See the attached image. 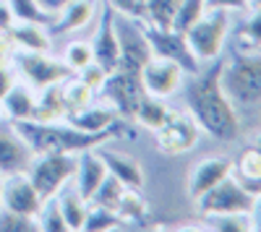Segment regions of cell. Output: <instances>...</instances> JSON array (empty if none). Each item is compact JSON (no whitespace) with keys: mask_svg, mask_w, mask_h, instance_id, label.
Listing matches in <instances>:
<instances>
[{"mask_svg":"<svg viewBox=\"0 0 261 232\" xmlns=\"http://www.w3.org/2000/svg\"><path fill=\"white\" fill-rule=\"evenodd\" d=\"M37 229H42V232H65L68 229V224H65V219L60 214V206H58L55 196L42 201V209L37 214Z\"/></svg>","mask_w":261,"mask_h":232,"instance_id":"36","label":"cell"},{"mask_svg":"<svg viewBox=\"0 0 261 232\" xmlns=\"http://www.w3.org/2000/svg\"><path fill=\"white\" fill-rule=\"evenodd\" d=\"M11 68L16 73V78H21L24 83L34 92H42L47 86H55V83H63L68 76H73L68 71L63 60L53 57L50 52H29V50H16Z\"/></svg>","mask_w":261,"mask_h":232,"instance_id":"5","label":"cell"},{"mask_svg":"<svg viewBox=\"0 0 261 232\" xmlns=\"http://www.w3.org/2000/svg\"><path fill=\"white\" fill-rule=\"evenodd\" d=\"M222 66L225 57H217L206 66H201L196 73H188L183 81V97L186 110L199 123V128L220 141H235L241 133V120L238 110L230 102V97L222 89Z\"/></svg>","mask_w":261,"mask_h":232,"instance_id":"1","label":"cell"},{"mask_svg":"<svg viewBox=\"0 0 261 232\" xmlns=\"http://www.w3.org/2000/svg\"><path fill=\"white\" fill-rule=\"evenodd\" d=\"M34 152L16 131V125L6 118H0V175H13V172H27Z\"/></svg>","mask_w":261,"mask_h":232,"instance_id":"15","label":"cell"},{"mask_svg":"<svg viewBox=\"0 0 261 232\" xmlns=\"http://www.w3.org/2000/svg\"><path fill=\"white\" fill-rule=\"evenodd\" d=\"M206 6L209 8H225L230 13H246L248 11V0H206Z\"/></svg>","mask_w":261,"mask_h":232,"instance_id":"41","label":"cell"},{"mask_svg":"<svg viewBox=\"0 0 261 232\" xmlns=\"http://www.w3.org/2000/svg\"><path fill=\"white\" fill-rule=\"evenodd\" d=\"M227 175H232V159H227V157H206V159H201L188 175V185H186L188 198L199 201L209 188H214Z\"/></svg>","mask_w":261,"mask_h":232,"instance_id":"16","label":"cell"},{"mask_svg":"<svg viewBox=\"0 0 261 232\" xmlns=\"http://www.w3.org/2000/svg\"><path fill=\"white\" fill-rule=\"evenodd\" d=\"M0 185H3V175H0Z\"/></svg>","mask_w":261,"mask_h":232,"instance_id":"48","label":"cell"},{"mask_svg":"<svg viewBox=\"0 0 261 232\" xmlns=\"http://www.w3.org/2000/svg\"><path fill=\"white\" fill-rule=\"evenodd\" d=\"M149 212V204L146 198L141 196L139 188H125L123 196H120V204H118V214L123 217V222H141Z\"/></svg>","mask_w":261,"mask_h":232,"instance_id":"31","label":"cell"},{"mask_svg":"<svg viewBox=\"0 0 261 232\" xmlns=\"http://www.w3.org/2000/svg\"><path fill=\"white\" fill-rule=\"evenodd\" d=\"M186 76L188 73L183 66H178L175 60H165V57H151L141 68L144 92L157 99H170L172 94H178Z\"/></svg>","mask_w":261,"mask_h":232,"instance_id":"12","label":"cell"},{"mask_svg":"<svg viewBox=\"0 0 261 232\" xmlns=\"http://www.w3.org/2000/svg\"><path fill=\"white\" fill-rule=\"evenodd\" d=\"M248 8H261V0H248Z\"/></svg>","mask_w":261,"mask_h":232,"instance_id":"46","label":"cell"},{"mask_svg":"<svg viewBox=\"0 0 261 232\" xmlns=\"http://www.w3.org/2000/svg\"><path fill=\"white\" fill-rule=\"evenodd\" d=\"M232 29V13L225 8H209L196 24L186 32V42L193 52V57L206 66V63L222 57L227 37Z\"/></svg>","mask_w":261,"mask_h":232,"instance_id":"4","label":"cell"},{"mask_svg":"<svg viewBox=\"0 0 261 232\" xmlns=\"http://www.w3.org/2000/svg\"><path fill=\"white\" fill-rule=\"evenodd\" d=\"M92 42V52H94V63L110 73L120 66V47H118V34H115V11L110 6L99 8V18H97V29Z\"/></svg>","mask_w":261,"mask_h":232,"instance_id":"14","label":"cell"},{"mask_svg":"<svg viewBox=\"0 0 261 232\" xmlns=\"http://www.w3.org/2000/svg\"><path fill=\"white\" fill-rule=\"evenodd\" d=\"M55 201L60 206V214H63L65 224H68V229H81L84 217H86V212H89V201L79 193V188L73 185V180L65 183L55 193Z\"/></svg>","mask_w":261,"mask_h":232,"instance_id":"23","label":"cell"},{"mask_svg":"<svg viewBox=\"0 0 261 232\" xmlns=\"http://www.w3.org/2000/svg\"><path fill=\"white\" fill-rule=\"evenodd\" d=\"M253 229H261V196H258V201H256V206H253Z\"/></svg>","mask_w":261,"mask_h":232,"instance_id":"45","label":"cell"},{"mask_svg":"<svg viewBox=\"0 0 261 232\" xmlns=\"http://www.w3.org/2000/svg\"><path fill=\"white\" fill-rule=\"evenodd\" d=\"M65 66H68L71 73H79L84 66H89V63L94 60V52H92V42L89 39H73L65 45L63 50V57H60Z\"/></svg>","mask_w":261,"mask_h":232,"instance_id":"33","label":"cell"},{"mask_svg":"<svg viewBox=\"0 0 261 232\" xmlns=\"http://www.w3.org/2000/svg\"><path fill=\"white\" fill-rule=\"evenodd\" d=\"M256 201L258 198L251 191H246L241 180L235 175H227L214 188H209L196 204H199L204 217H214V214H253Z\"/></svg>","mask_w":261,"mask_h":232,"instance_id":"7","label":"cell"},{"mask_svg":"<svg viewBox=\"0 0 261 232\" xmlns=\"http://www.w3.org/2000/svg\"><path fill=\"white\" fill-rule=\"evenodd\" d=\"M71 125H76V128L86 131V133H99V131H107L110 125H115L120 120V115L110 107V104H86L84 110L73 112L65 118Z\"/></svg>","mask_w":261,"mask_h":232,"instance_id":"22","label":"cell"},{"mask_svg":"<svg viewBox=\"0 0 261 232\" xmlns=\"http://www.w3.org/2000/svg\"><path fill=\"white\" fill-rule=\"evenodd\" d=\"M123 224H125V222H123V217H120L118 212L89 204V212H86V217H84L81 229H84V232H110V229H118V227H123Z\"/></svg>","mask_w":261,"mask_h":232,"instance_id":"30","label":"cell"},{"mask_svg":"<svg viewBox=\"0 0 261 232\" xmlns=\"http://www.w3.org/2000/svg\"><path fill=\"white\" fill-rule=\"evenodd\" d=\"M63 83H55V86H47L37 92V110L32 120L39 123H55V120H65L68 118V110H65V102H63Z\"/></svg>","mask_w":261,"mask_h":232,"instance_id":"25","label":"cell"},{"mask_svg":"<svg viewBox=\"0 0 261 232\" xmlns=\"http://www.w3.org/2000/svg\"><path fill=\"white\" fill-rule=\"evenodd\" d=\"M97 152H99V157L105 162L107 175H113L125 188H139V191L144 188V170H141V164L134 157L113 152V149H97Z\"/></svg>","mask_w":261,"mask_h":232,"instance_id":"20","label":"cell"},{"mask_svg":"<svg viewBox=\"0 0 261 232\" xmlns=\"http://www.w3.org/2000/svg\"><path fill=\"white\" fill-rule=\"evenodd\" d=\"M37 110V92L24 81H16L0 99V112L6 120H32Z\"/></svg>","mask_w":261,"mask_h":232,"instance_id":"19","label":"cell"},{"mask_svg":"<svg viewBox=\"0 0 261 232\" xmlns=\"http://www.w3.org/2000/svg\"><path fill=\"white\" fill-rule=\"evenodd\" d=\"M206 224L217 232H248L253 229V217L251 214H214V217H206Z\"/></svg>","mask_w":261,"mask_h":232,"instance_id":"37","label":"cell"},{"mask_svg":"<svg viewBox=\"0 0 261 232\" xmlns=\"http://www.w3.org/2000/svg\"><path fill=\"white\" fill-rule=\"evenodd\" d=\"M253 146H256V149L261 152V133H258V138H256V143H253Z\"/></svg>","mask_w":261,"mask_h":232,"instance_id":"47","label":"cell"},{"mask_svg":"<svg viewBox=\"0 0 261 232\" xmlns=\"http://www.w3.org/2000/svg\"><path fill=\"white\" fill-rule=\"evenodd\" d=\"M206 11H209L206 0H180V6H178V11H175V18H172V26H170V29L186 34Z\"/></svg>","mask_w":261,"mask_h":232,"instance_id":"32","label":"cell"},{"mask_svg":"<svg viewBox=\"0 0 261 232\" xmlns=\"http://www.w3.org/2000/svg\"><path fill=\"white\" fill-rule=\"evenodd\" d=\"M125 191V185L118 183L113 175H105V180L97 185V191L92 193L89 204L94 206H105V209H113V212H118V204H120V196Z\"/></svg>","mask_w":261,"mask_h":232,"instance_id":"34","label":"cell"},{"mask_svg":"<svg viewBox=\"0 0 261 232\" xmlns=\"http://www.w3.org/2000/svg\"><path fill=\"white\" fill-rule=\"evenodd\" d=\"M115 13L120 16H130V18H144V0H105Z\"/></svg>","mask_w":261,"mask_h":232,"instance_id":"40","label":"cell"},{"mask_svg":"<svg viewBox=\"0 0 261 232\" xmlns=\"http://www.w3.org/2000/svg\"><path fill=\"white\" fill-rule=\"evenodd\" d=\"M13 125H16V131L24 136V141L29 143V149L34 154H47V152L81 154V152H89V149H99L102 143L113 141V138L134 136L128 131V123L123 118L115 125H110L107 131H99V133H86V131L76 128V125H71L68 120H55V123L16 120Z\"/></svg>","mask_w":261,"mask_h":232,"instance_id":"2","label":"cell"},{"mask_svg":"<svg viewBox=\"0 0 261 232\" xmlns=\"http://www.w3.org/2000/svg\"><path fill=\"white\" fill-rule=\"evenodd\" d=\"M107 170H105V162L99 157L97 149L89 152H81L76 154V172H73V185L79 188V193L89 201L92 193L97 191V185L105 180Z\"/></svg>","mask_w":261,"mask_h":232,"instance_id":"18","label":"cell"},{"mask_svg":"<svg viewBox=\"0 0 261 232\" xmlns=\"http://www.w3.org/2000/svg\"><path fill=\"white\" fill-rule=\"evenodd\" d=\"M16 81L18 78H16V73H13V68L8 66V63H6V66H0V99L6 97V92L13 86Z\"/></svg>","mask_w":261,"mask_h":232,"instance_id":"42","label":"cell"},{"mask_svg":"<svg viewBox=\"0 0 261 232\" xmlns=\"http://www.w3.org/2000/svg\"><path fill=\"white\" fill-rule=\"evenodd\" d=\"M220 81L232 104L261 107V50H246L225 60Z\"/></svg>","mask_w":261,"mask_h":232,"instance_id":"3","label":"cell"},{"mask_svg":"<svg viewBox=\"0 0 261 232\" xmlns=\"http://www.w3.org/2000/svg\"><path fill=\"white\" fill-rule=\"evenodd\" d=\"M144 26V37L151 47V55L154 57H165V60H175L178 66L186 68V73H196L201 68V63L193 57L188 42H186V34L175 32V29H160V26H149L141 21Z\"/></svg>","mask_w":261,"mask_h":232,"instance_id":"11","label":"cell"},{"mask_svg":"<svg viewBox=\"0 0 261 232\" xmlns=\"http://www.w3.org/2000/svg\"><path fill=\"white\" fill-rule=\"evenodd\" d=\"M37 3H39L42 8H45L47 13H55V16H58V11H60L63 6H68L71 0H37Z\"/></svg>","mask_w":261,"mask_h":232,"instance_id":"44","label":"cell"},{"mask_svg":"<svg viewBox=\"0 0 261 232\" xmlns=\"http://www.w3.org/2000/svg\"><path fill=\"white\" fill-rule=\"evenodd\" d=\"M178 6H180V0H144V18L141 21L149 26L170 29Z\"/></svg>","mask_w":261,"mask_h":232,"instance_id":"28","label":"cell"},{"mask_svg":"<svg viewBox=\"0 0 261 232\" xmlns=\"http://www.w3.org/2000/svg\"><path fill=\"white\" fill-rule=\"evenodd\" d=\"M8 6L18 24H39L50 29V24L55 21V13H47L37 0H8Z\"/></svg>","mask_w":261,"mask_h":232,"instance_id":"29","label":"cell"},{"mask_svg":"<svg viewBox=\"0 0 261 232\" xmlns=\"http://www.w3.org/2000/svg\"><path fill=\"white\" fill-rule=\"evenodd\" d=\"M232 175L243 183L246 191H251L256 198L261 196V152L256 146H248V149L241 152L232 162Z\"/></svg>","mask_w":261,"mask_h":232,"instance_id":"24","label":"cell"},{"mask_svg":"<svg viewBox=\"0 0 261 232\" xmlns=\"http://www.w3.org/2000/svg\"><path fill=\"white\" fill-rule=\"evenodd\" d=\"M99 97L110 104L123 120H130L136 107H139V102L146 97L144 83H141V73L125 71V68L110 71L105 83H102V89H99Z\"/></svg>","mask_w":261,"mask_h":232,"instance_id":"8","label":"cell"},{"mask_svg":"<svg viewBox=\"0 0 261 232\" xmlns=\"http://www.w3.org/2000/svg\"><path fill=\"white\" fill-rule=\"evenodd\" d=\"M34 229H37V219L8 212V209L0 206V232H34Z\"/></svg>","mask_w":261,"mask_h":232,"instance_id":"38","label":"cell"},{"mask_svg":"<svg viewBox=\"0 0 261 232\" xmlns=\"http://www.w3.org/2000/svg\"><path fill=\"white\" fill-rule=\"evenodd\" d=\"M0 206L8 209V212L37 219L42 209V196L37 193V188L32 185L27 172H13L6 175L3 185H0Z\"/></svg>","mask_w":261,"mask_h":232,"instance_id":"13","label":"cell"},{"mask_svg":"<svg viewBox=\"0 0 261 232\" xmlns=\"http://www.w3.org/2000/svg\"><path fill=\"white\" fill-rule=\"evenodd\" d=\"M0 118H3V112H0Z\"/></svg>","mask_w":261,"mask_h":232,"instance_id":"49","label":"cell"},{"mask_svg":"<svg viewBox=\"0 0 261 232\" xmlns=\"http://www.w3.org/2000/svg\"><path fill=\"white\" fill-rule=\"evenodd\" d=\"M167 115H170V107L165 104V99H157V97H144L141 102H139V107H136V112H134V123H139L141 128H146V131H151L154 133L160 125L167 120Z\"/></svg>","mask_w":261,"mask_h":232,"instance_id":"26","label":"cell"},{"mask_svg":"<svg viewBox=\"0 0 261 232\" xmlns=\"http://www.w3.org/2000/svg\"><path fill=\"white\" fill-rule=\"evenodd\" d=\"M63 102H65V110H68V115H73V112H79V110H84L86 104H92L94 102V92L86 86V83L73 73V76H68L63 81Z\"/></svg>","mask_w":261,"mask_h":232,"instance_id":"27","label":"cell"},{"mask_svg":"<svg viewBox=\"0 0 261 232\" xmlns=\"http://www.w3.org/2000/svg\"><path fill=\"white\" fill-rule=\"evenodd\" d=\"M243 50H261V8H248L246 21L238 32Z\"/></svg>","mask_w":261,"mask_h":232,"instance_id":"35","label":"cell"},{"mask_svg":"<svg viewBox=\"0 0 261 232\" xmlns=\"http://www.w3.org/2000/svg\"><path fill=\"white\" fill-rule=\"evenodd\" d=\"M8 42L16 50H29V52H50L53 50V34L47 26L39 24H16L8 29Z\"/></svg>","mask_w":261,"mask_h":232,"instance_id":"21","label":"cell"},{"mask_svg":"<svg viewBox=\"0 0 261 232\" xmlns=\"http://www.w3.org/2000/svg\"><path fill=\"white\" fill-rule=\"evenodd\" d=\"M115 34H118V47H120V66L118 68L141 73V68L154 57L146 37H144L141 21L115 13Z\"/></svg>","mask_w":261,"mask_h":232,"instance_id":"10","label":"cell"},{"mask_svg":"<svg viewBox=\"0 0 261 232\" xmlns=\"http://www.w3.org/2000/svg\"><path fill=\"white\" fill-rule=\"evenodd\" d=\"M84 83H86V86H89L94 94H99V89H102V83H105V78H107V71L99 66V63H89V66H84L79 73H76Z\"/></svg>","mask_w":261,"mask_h":232,"instance_id":"39","label":"cell"},{"mask_svg":"<svg viewBox=\"0 0 261 232\" xmlns=\"http://www.w3.org/2000/svg\"><path fill=\"white\" fill-rule=\"evenodd\" d=\"M73 172H76V154H58V152L34 154L27 167V175L37 188V193L42 196V201L53 198L65 183H71Z\"/></svg>","mask_w":261,"mask_h":232,"instance_id":"6","label":"cell"},{"mask_svg":"<svg viewBox=\"0 0 261 232\" xmlns=\"http://www.w3.org/2000/svg\"><path fill=\"white\" fill-rule=\"evenodd\" d=\"M199 133H201L199 123L191 118L188 110H180V112L170 110L167 120L154 131L157 149L167 157H180L199 143Z\"/></svg>","mask_w":261,"mask_h":232,"instance_id":"9","label":"cell"},{"mask_svg":"<svg viewBox=\"0 0 261 232\" xmlns=\"http://www.w3.org/2000/svg\"><path fill=\"white\" fill-rule=\"evenodd\" d=\"M13 24H16V18H13V11L8 6V0H0V32H8Z\"/></svg>","mask_w":261,"mask_h":232,"instance_id":"43","label":"cell"},{"mask_svg":"<svg viewBox=\"0 0 261 232\" xmlns=\"http://www.w3.org/2000/svg\"><path fill=\"white\" fill-rule=\"evenodd\" d=\"M99 8V0H71L68 6H63L50 24V34H76L86 29L94 21Z\"/></svg>","mask_w":261,"mask_h":232,"instance_id":"17","label":"cell"}]
</instances>
